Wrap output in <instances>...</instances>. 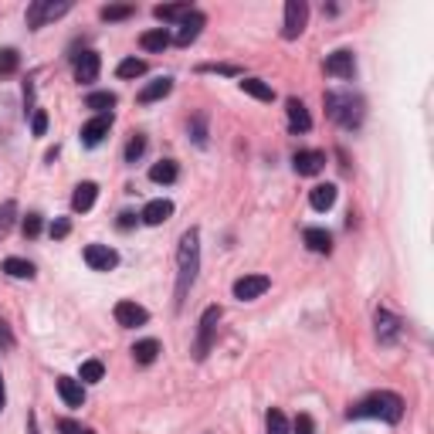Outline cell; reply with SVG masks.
Returning <instances> with one entry per match:
<instances>
[{"instance_id":"6da1fadb","label":"cell","mask_w":434,"mask_h":434,"mask_svg":"<svg viewBox=\"0 0 434 434\" xmlns=\"http://www.w3.org/2000/svg\"><path fill=\"white\" fill-rule=\"evenodd\" d=\"M177 309L184 306L187 299V288L194 285L197 278V268H200V231L190 228L187 235L180 237V251H177Z\"/></svg>"},{"instance_id":"74e56055","label":"cell","mask_w":434,"mask_h":434,"mask_svg":"<svg viewBox=\"0 0 434 434\" xmlns=\"http://www.w3.org/2000/svg\"><path fill=\"white\" fill-rule=\"evenodd\" d=\"M288 434H316V421L309 417V414H299L295 417V424H292V431Z\"/></svg>"},{"instance_id":"484cf974","label":"cell","mask_w":434,"mask_h":434,"mask_svg":"<svg viewBox=\"0 0 434 434\" xmlns=\"http://www.w3.org/2000/svg\"><path fill=\"white\" fill-rule=\"evenodd\" d=\"M139 44H143V51H163L170 44V31L166 28H153V31H146L139 38Z\"/></svg>"},{"instance_id":"603a6c76","label":"cell","mask_w":434,"mask_h":434,"mask_svg":"<svg viewBox=\"0 0 434 434\" xmlns=\"http://www.w3.org/2000/svg\"><path fill=\"white\" fill-rule=\"evenodd\" d=\"M309 204H313L316 210H329V207L336 204V187H333V184H319V187H313Z\"/></svg>"},{"instance_id":"f6af8a7d","label":"cell","mask_w":434,"mask_h":434,"mask_svg":"<svg viewBox=\"0 0 434 434\" xmlns=\"http://www.w3.org/2000/svg\"><path fill=\"white\" fill-rule=\"evenodd\" d=\"M3 400H7V394H3V377H0V411H3Z\"/></svg>"},{"instance_id":"44dd1931","label":"cell","mask_w":434,"mask_h":434,"mask_svg":"<svg viewBox=\"0 0 434 434\" xmlns=\"http://www.w3.org/2000/svg\"><path fill=\"white\" fill-rule=\"evenodd\" d=\"M177 177H180V166L173 159H159V163L150 166V180L153 184H177Z\"/></svg>"},{"instance_id":"9a60e30c","label":"cell","mask_w":434,"mask_h":434,"mask_svg":"<svg viewBox=\"0 0 434 434\" xmlns=\"http://www.w3.org/2000/svg\"><path fill=\"white\" fill-rule=\"evenodd\" d=\"M285 112H288V129L299 136V132H309L313 129V119H309V109L299 102V99H288L285 102Z\"/></svg>"},{"instance_id":"277c9868","label":"cell","mask_w":434,"mask_h":434,"mask_svg":"<svg viewBox=\"0 0 434 434\" xmlns=\"http://www.w3.org/2000/svg\"><path fill=\"white\" fill-rule=\"evenodd\" d=\"M72 10V3L68 0H34L31 7H28V28L31 31H38V28H44L48 21H55V17H61V14H68Z\"/></svg>"},{"instance_id":"7c38bea8","label":"cell","mask_w":434,"mask_h":434,"mask_svg":"<svg viewBox=\"0 0 434 434\" xmlns=\"http://www.w3.org/2000/svg\"><path fill=\"white\" fill-rule=\"evenodd\" d=\"M204 24H207V17H204L200 10H190V14H187V17L180 21V31H177V44H180V48H190V44L200 38Z\"/></svg>"},{"instance_id":"52a82bcc","label":"cell","mask_w":434,"mask_h":434,"mask_svg":"<svg viewBox=\"0 0 434 434\" xmlns=\"http://www.w3.org/2000/svg\"><path fill=\"white\" fill-rule=\"evenodd\" d=\"M272 288V278L268 275H244L235 282V299L241 302H255L258 295H265Z\"/></svg>"},{"instance_id":"8992f818","label":"cell","mask_w":434,"mask_h":434,"mask_svg":"<svg viewBox=\"0 0 434 434\" xmlns=\"http://www.w3.org/2000/svg\"><path fill=\"white\" fill-rule=\"evenodd\" d=\"M221 306H207L204 309V316H200V336H197V350H194V356L197 359H204V356L210 353V343H214V333H217V322H221Z\"/></svg>"},{"instance_id":"ab89813d","label":"cell","mask_w":434,"mask_h":434,"mask_svg":"<svg viewBox=\"0 0 434 434\" xmlns=\"http://www.w3.org/2000/svg\"><path fill=\"white\" fill-rule=\"evenodd\" d=\"M41 235V214H28L24 217V237H38Z\"/></svg>"},{"instance_id":"f35d334b","label":"cell","mask_w":434,"mask_h":434,"mask_svg":"<svg viewBox=\"0 0 434 434\" xmlns=\"http://www.w3.org/2000/svg\"><path fill=\"white\" fill-rule=\"evenodd\" d=\"M31 132H34V136H44V132H48V112H44V109H34V116H31Z\"/></svg>"},{"instance_id":"ba28073f","label":"cell","mask_w":434,"mask_h":434,"mask_svg":"<svg viewBox=\"0 0 434 434\" xmlns=\"http://www.w3.org/2000/svg\"><path fill=\"white\" fill-rule=\"evenodd\" d=\"M85 265H88L92 272H112L119 265V255L109 244H88V248H85Z\"/></svg>"},{"instance_id":"d6986e66","label":"cell","mask_w":434,"mask_h":434,"mask_svg":"<svg viewBox=\"0 0 434 434\" xmlns=\"http://www.w3.org/2000/svg\"><path fill=\"white\" fill-rule=\"evenodd\" d=\"M397 333H400V319L391 316L387 309H380L377 313V336H380V343H394Z\"/></svg>"},{"instance_id":"30bf717a","label":"cell","mask_w":434,"mask_h":434,"mask_svg":"<svg viewBox=\"0 0 434 434\" xmlns=\"http://www.w3.org/2000/svg\"><path fill=\"white\" fill-rule=\"evenodd\" d=\"M116 322L126 326V329H136V326H146V322H150V313H146L143 306L122 299V302H116Z\"/></svg>"},{"instance_id":"60d3db41","label":"cell","mask_w":434,"mask_h":434,"mask_svg":"<svg viewBox=\"0 0 434 434\" xmlns=\"http://www.w3.org/2000/svg\"><path fill=\"white\" fill-rule=\"evenodd\" d=\"M200 72H217V75H241V68H235V65H200Z\"/></svg>"},{"instance_id":"2e32d148","label":"cell","mask_w":434,"mask_h":434,"mask_svg":"<svg viewBox=\"0 0 434 434\" xmlns=\"http://www.w3.org/2000/svg\"><path fill=\"white\" fill-rule=\"evenodd\" d=\"M139 217H143L150 228H159V224H166V221L173 217V204H170V200H163V197L150 200V204L143 207V214H139Z\"/></svg>"},{"instance_id":"1f68e13d","label":"cell","mask_w":434,"mask_h":434,"mask_svg":"<svg viewBox=\"0 0 434 434\" xmlns=\"http://www.w3.org/2000/svg\"><path fill=\"white\" fill-rule=\"evenodd\" d=\"M81 384H99V380H102V377H106V366H102V363H99V359H85V363H81Z\"/></svg>"},{"instance_id":"83f0119b","label":"cell","mask_w":434,"mask_h":434,"mask_svg":"<svg viewBox=\"0 0 434 434\" xmlns=\"http://www.w3.org/2000/svg\"><path fill=\"white\" fill-rule=\"evenodd\" d=\"M3 272L10 278H34V265L31 262H24V258H3Z\"/></svg>"},{"instance_id":"7bdbcfd3","label":"cell","mask_w":434,"mask_h":434,"mask_svg":"<svg viewBox=\"0 0 434 434\" xmlns=\"http://www.w3.org/2000/svg\"><path fill=\"white\" fill-rule=\"evenodd\" d=\"M132 224H136V214H132V210H122V214H119V228H122V231H129Z\"/></svg>"},{"instance_id":"d4e9b609","label":"cell","mask_w":434,"mask_h":434,"mask_svg":"<svg viewBox=\"0 0 434 434\" xmlns=\"http://www.w3.org/2000/svg\"><path fill=\"white\" fill-rule=\"evenodd\" d=\"M157 356H159V343H157V339H139V343L132 346V359H136V363H143V366H150Z\"/></svg>"},{"instance_id":"5bb4252c","label":"cell","mask_w":434,"mask_h":434,"mask_svg":"<svg viewBox=\"0 0 434 434\" xmlns=\"http://www.w3.org/2000/svg\"><path fill=\"white\" fill-rule=\"evenodd\" d=\"M99 68H102V58H99L95 51H81V55H75V79H79L81 85L99 79Z\"/></svg>"},{"instance_id":"8d00e7d4","label":"cell","mask_w":434,"mask_h":434,"mask_svg":"<svg viewBox=\"0 0 434 434\" xmlns=\"http://www.w3.org/2000/svg\"><path fill=\"white\" fill-rule=\"evenodd\" d=\"M48 235L55 237V241H61V237L72 235V221L68 217H58V221H51V228H48Z\"/></svg>"},{"instance_id":"f546056e","label":"cell","mask_w":434,"mask_h":434,"mask_svg":"<svg viewBox=\"0 0 434 434\" xmlns=\"http://www.w3.org/2000/svg\"><path fill=\"white\" fill-rule=\"evenodd\" d=\"M99 14H102V21H126V17L136 14V7H132V3H109V7H102Z\"/></svg>"},{"instance_id":"4dcf8cb0","label":"cell","mask_w":434,"mask_h":434,"mask_svg":"<svg viewBox=\"0 0 434 434\" xmlns=\"http://www.w3.org/2000/svg\"><path fill=\"white\" fill-rule=\"evenodd\" d=\"M119 79H139V75H146V61H139V58H126V61H119Z\"/></svg>"},{"instance_id":"e575fe53","label":"cell","mask_w":434,"mask_h":434,"mask_svg":"<svg viewBox=\"0 0 434 434\" xmlns=\"http://www.w3.org/2000/svg\"><path fill=\"white\" fill-rule=\"evenodd\" d=\"M143 153H146V136H132L126 146V163H136Z\"/></svg>"},{"instance_id":"cb8c5ba5","label":"cell","mask_w":434,"mask_h":434,"mask_svg":"<svg viewBox=\"0 0 434 434\" xmlns=\"http://www.w3.org/2000/svg\"><path fill=\"white\" fill-rule=\"evenodd\" d=\"M112 106H116V95L112 92H92L85 99V109H95L99 116H112Z\"/></svg>"},{"instance_id":"7402d4cb","label":"cell","mask_w":434,"mask_h":434,"mask_svg":"<svg viewBox=\"0 0 434 434\" xmlns=\"http://www.w3.org/2000/svg\"><path fill=\"white\" fill-rule=\"evenodd\" d=\"M170 92H173V79H157V81H150V85L139 92V102H143V106H150V102L166 99Z\"/></svg>"},{"instance_id":"5b68a950","label":"cell","mask_w":434,"mask_h":434,"mask_svg":"<svg viewBox=\"0 0 434 434\" xmlns=\"http://www.w3.org/2000/svg\"><path fill=\"white\" fill-rule=\"evenodd\" d=\"M306 21H309V3L306 0H288L285 3V24H282V38L295 41L306 31Z\"/></svg>"},{"instance_id":"f1b7e54d","label":"cell","mask_w":434,"mask_h":434,"mask_svg":"<svg viewBox=\"0 0 434 434\" xmlns=\"http://www.w3.org/2000/svg\"><path fill=\"white\" fill-rule=\"evenodd\" d=\"M190 10H194L190 3H166V7H153V14H157L159 21H184Z\"/></svg>"},{"instance_id":"ee69618b","label":"cell","mask_w":434,"mask_h":434,"mask_svg":"<svg viewBox=\"0 0 434 434\" xmlns=\"http://www.w3.org/2000/svg\"><path fill=\"white\" fill-rule=\"evenodd\" d=\"M0 343H3V346H14V336H10L7 322H0Z\"/></svg>"},{"instance_id":"8fae6325","label":"cell","mask_w":434,"mask_h":434,"mask_svg":"<svg viewBox=\"0 0 434 434\" xmlns=\"http://www.w3.org/2000/svg\"><path fill=\"white\" fill-rule=\"evenodd\" d=\"M356 72V58L353 51H336V55H329L326 58V75H333V79H353Z\"/></svg>"},{"instance_id":"ac0fdd59","label":"cell","mask_w":434,"mask_h":434,"mask_svg":"<svg viewBox=\"0 0 434 434\" xmlns=\"http://www.w3.org/2000/svg\"><path fill=\"white\" fill-rule=\"evenodd\" d=\"M95 197H99V187H95L92 180H85V184L75 187V194H72V207H75L79 214H85V210H92Z\"/></svg>"},{"instance_id":"d590c367","label":"cell","mask_w":434,"mask_h":434,"mask_svg":"<svg viewBox=\"0 0 434 434\" xmlns=\"http://www.w3.org/2000/svg\"><path fill=\"white\" fill-rule=\"evenodd\" d=\"M14 214H17V204H14V200H7V204L0 207V235H7V231H10Z\"/></svg>"},{"instance_id":"d6a6232c","label":"cell","mask_w":434,"mask_h":434,"mask_svg":"<svg viewBox=\"0 0 434 434\" xmlns=\"http://www.w3.org/2000/svg\"><path fill=\"white\" fill-rule=\"evenodd\" d=\"M265 434H288V421H285V414L278 407H272L268 417H265Z\"/></svg>"},{"instance_id":"e0dca14e","label":"cell","mask_w":434,"mask_h":434,"mask_svg":"<svg viewBox=\"0 0 434 434\" xmlns=\"http://www.w3.org/2000/svg\"><path fill=\"white\" fill-rule=\"evenodd\" d=\"M58 394H61V400H65L68 407H81V404H85V387H81V380H75V377H58Z\"/></svg>"},{"instance_id":"b9f144b4","label":"cell","mask_w":434,"mask_h":434,"mask_svg":"<svg viewBox=\"0 0 434 434\" xmlns=\"http://www.w3.org/2000/svg\"><path fill=\"white\" fill-rule=\"evenodd\" d=\"M194 139H197V146H204V143H207V132H204V116L194 119Z\"/></svg>"},{"instance_id":"7a4b0ae2","label":"cell","mask_w":434,"mask_h":434,"mask_svg":"<svg viewBox=\"0 0 434 434\" xmlns=\"http://www.w3.org/2000/svg\"><path fill=\"white\" fill-rule=\"evenodd\" d=\"M353 417H380V421H387V424H397L400 417H404V400L400 394L394 391H377V394L363 397L359 404L350 407V421Z\"/></svg>"},{"instance_id":"9c48e42d","label":"cell","mask_w":434,"mask_h":434,"mask_svg":"<svg viewBox=\"0 0 434 434\" xmlns=\"http://www.w3.org/2000/svg\"><path fill=\"white\" fill-rule=\"evenodd\" d=\"M292 166H295L299 177H316V173H322V166H326V153H322V150H299L295 159H292Z\"/></svg>"},{"instance_id":"4316f807","label":"cell","mask_w":434,"mask_h":434,"mask_svg":"<svg viewBox=\"0 0 434 434\" xmlns=\"http://www.w3.org/2000/svg\"><path fill=\"white\" fill-rule=\"evenodd\" d=\"M241 92H248V95H255V99H262V102H272V99H275L272 85H265L262 79H241Z\"/></svg>"},{"instance_id":"ffe728a7","label":"cell","mask_w":434,"mask_h":434,"mask_svg":"<svg viewBox=\"0 0 434 434\" xmlns=\"http://www.w3.org/2000/svg\"><path fill=\"white\" fill-rule=\"evenodd\" d=\"M306 248L309 251H316V255H329L333 251V237L329 231H322V228H306Z\"/></svg>"},{"instance_id":"4fadbf2b","label":"cell","mask_w":434,"mask_h":434,"mask_svg":"<svg viewBox=\"0 0 434 434\" xmlns=\"http://www.w3.org/2000/svg\"><path fill=\"white\" fill-rule=\"evenodd\" d=\"M109 126H112V116H95L81 126V143L85 146H99L106 136H109Z\"/></svg>"},{"instance_id":"836d02e7","label":"cell","mask_w":434,"mask_h":434,"mask_svg":"<svg viewBox=\"0 0 434 434\" xmlns=\"http://www.w3.org/2000/svg\"><path fill=\"white\" fill-rule=\"evenodd\" d=\"M17 65H21V55H17L14 48H3V51H0V75H14Z\"/></svg>"},{"instance_id":"bcb514c9","label":"cell","mask_w":434,"mask_h":434,"mask_svg":"<svg viewBox=\"0 0 434 434\" xmlns=\"http://www.w3.org/2000/svg\"><path fill=\"white\" fill-rule=\"evenodd\" d=\"M79 434H95V431H88V428H81V431Z\"/></svg>"},{"instance_id":"3957f363","label":"cell","mask_w":434,"mask_h":434,"mask_svg":"<svg viewBox=\"0 0 434 434\" xmlns=\"http://www.w3.org/2000/svg\"><path fill=\"white\" fill-rule=\"evenodd\" d=\"M326 112L336 119L343 129H356L363 122V99H356L350 92H326Z\"/></svg>"}]
</instances>
